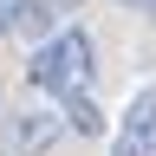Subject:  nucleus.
Returning a JSON list of instances; mask_svg holds the SVG:
<instances>
[{
  "mask_svg": "<svg viewBox=\"0 0 156 156\" xmlns=\"http://www.w3.org/2000/svg\"><path fill=\"white\" fill-rule=\"evenodd\" d=\"M91 33L85 26H65V33H52L46 46H39L33 58H26V78L46 98H58V104H65V98H85L91 91Z\"/></svg>",
  "mask_w": 156,
  "mask_h": 156,
  "instance_id": "1",
  "label": "nucleus"
},
{
  "mask_svg": "<svg viewBox=\"0 0 156 156\" xmlns=\"http://www.w3.org/2000/svg\"><path fill=\"white\" fill-rule=\"evenodd\" d=\"M111 156H156V85H143V91L130 98V111H124V124H117Z\"/></svg>",
  "mask_w": 156,
  "mask_h": 156,
  "instance_id": "2",
  "label": "nucleus"
},
{
  "mask_svg": "<svg viewBox=\"0 0 156 156\" xmlns=\"http://www.w3.org/2000/svg\"><path fill=\"white\" fill-rule=\"evenodd\" d=\"M58 130H65L58 111H20L13 117V156H46L58 143Z\"/></svg>",
  "mask_w": 156,
  "mask_h": 156,
  "instance_id": "3",
  "label": "nucleus"
},
{
  "mask_svg": "<svg viewBox=\"0 0 156 156\" xmlns=\"http://www.w3.org/2000/svg\"><path fill=\"white\" fill-rule=\"evenodd\" d=\"M65 124H72L78 136H98V130H104V117H98L91 98H65Z\"/></svg>",
  "mask_w": 156,
  "mask_h": 156,
  "instance_id": "4",
  "label": "nucleus"
},
{
  "mask_svg": "<svg viewBox=\"0 0 156 156\" xmlns=\"http://www.w3.org/2000/svg\"><path fill=\"white\" fill-rule=\"evenodd\" d=\"M20 26H33V0H0V39Z\"/></svg>",
  "mask_w": 156,
  "mask_h": 156,
  "instance_id": "5",
  "label": "nucleus"
},
{
  "mask_svg": "<svg viewBox=\"0 0 156 156\" xmlns=\"http://www.w3.org/2000/svg\"><path fill=\"white\" fill-rule=\"evenodd\" d=\"M72 7H78V0H39V7H33V26H39L46 13H72Z\"/></svg>",
  "mask_w": 156,
  "mask_h": 156,
  "instance_id": "6",
  "label": "nucleus"
},
{
  "mask_svg": "<svg viewBox=\"0 0 156 156\" xmlns=\"http://www.w3.org/2000/svg\"><path fill=\"white\" fill-rule=\"evenodd\" d=\"M130 7H150V0H130Z\"/></svg>",
  "mask_w": 156,
  "mask_h": 156,
  "instance_id": "7",
  "label": "nucleus"
}]
</instances>
